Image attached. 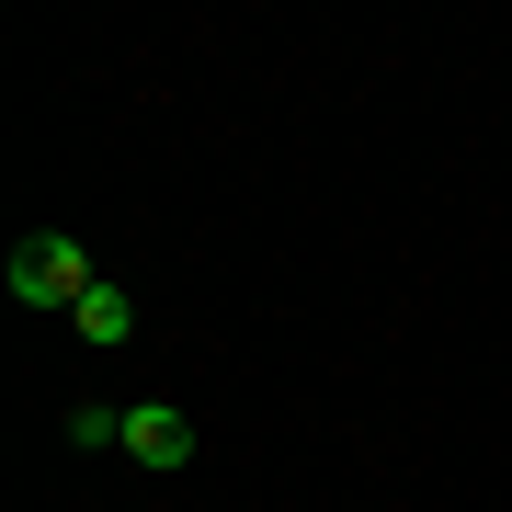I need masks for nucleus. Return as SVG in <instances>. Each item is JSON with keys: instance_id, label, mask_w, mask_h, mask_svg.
Returning <instances> with one entry per match:
<instances>
[{"instance_id": "7ed1b4c3", "label": "nucleus", "mask_w": 512, "mask_h": 512, "mask_svg": "<svg viewBox=\"0 0 512 512\" xmlns=\"http://www.w3.org/2000/svg\"><path fill=\"white\" fill-rule=\"evenodd\" d=\"M69 319H80V342H137V308H126V285H92Z\"/></svg>"}, {"instance_id": "20e7f679", "label": "nucleus", "mask_w": 512, "mask_h": 512, "mask_svg": "<svg viewBox=\"0 0 512 512\" xmlns=\"http://www.w3.org/2000/svg\"><path fill=\"white\" fill-rule=\"evenodd\" d=\"M69 444H92V456H103V444H126V410H103V399L69 410Z\"/></svg>"}, {"instance_id": "f257e3e1", "label": "nucleus", "mask_w": 512, "mask_h": 512, "mask_svg": "<svg viewBox=\"0 0 512 512\" xmlns=\"http://www.w3.org/2000/svg\"><path fill=\"white\" fill-rule=\"evenodd\" d=\"M0 285H12L23 308H80V296H92L103 274H92V251H80V239L57 228V239H23V251L0 262Z\"/></svg>"}, {"instance_id": "f03ea898", "label": "nucleus", "mask_w": 512, "mask_h": 512, "mask_svg": "<svg viewBox=\"0 0 512 512\" xmlns=\"http://www.w3.org/2000/svg\"><path fill=\"white\" fill-rule=\"evenodd\" d=\"M126 456H137V467H194V410L137 399V410H126Z\"/></svg>"}]
</instances>
